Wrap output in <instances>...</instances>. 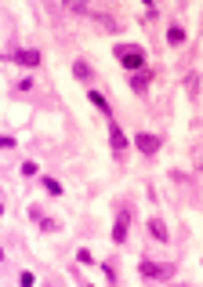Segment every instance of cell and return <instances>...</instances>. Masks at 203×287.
<instances>
[{
  "instance_id": "5b68a950",
  "label": "cell",
  "mask_w": 203,
  "mask_h": 287,
  "mask_svg": "<svg viewBox=\"0 0 203 287\" xmlns=\"http://www.w3.org/2000/svg\"><path fill=\"white\" fill-rule=\"evenodd\" d=\"M127 225H131V211L123 207L120 215H116V222H113V240H116V244H123V240H127Z\"/></svg>"
},
{
  "instance_id": "2e32d148",
  "label": "cell",
  "mask_w": 203,
  "mask_h": 287,
  "mask_svg": "<svg viewBox=\"0 0 203 287\" xmlns=\"http://www.w3.org/2000/svg\"><path fill=\"white\" fill-rule=\"evenodd\" d=\"M102 273H105V280H116V265L113 262H102Z\"/></svg>"
},
{
  "instance_id": "8fae6325",
  "label": "cell",
  "mask_w": 203,
  "mask_h": 287,
  "mask_svg": "<svg viewBox=\"0 0 203 287\" xmlns=\"http://www.w3.org/2000/svg\"><path fill=\"white\" fill-rule=\"evenodd\" d=\"M40 186H44V193H48V196H62V193H66V189H62V182H58V178H48V175L40 178Z\"/></svg>"
},
{
  "instance_id": "9c48e42d",
  "label": "cell",
  "mask_w": 203,
  "mask_h": 287,
  "mask_svg": "<svg viewBox=\"0 0 203 287\" xmlns=\"http://www.w3.org/2000/svg\"><path fill=\"white\" fill-rule=\"evenodd\" d=\"M109 142H113V149L120 153V149H127V134H123L116 124H109Z\"/></svg>"
},
{
  "instance_id": "d6986e66",
  "label": "cell",
  "mask_w": 203,
  "mask_h": 287,
  "mask_svg": "<svg viewBox=\"0 0 203 287\" xmlns=\"http://www.w3.org/2000/svg\"><path fill=\"white\" fill-rule=\"evenodd\" d=\"M199 175H203V160H199Z\"/></svg>"
},
{
  "instance_id": "7c38bea8",
  "label": "cell",
  "mask_w": 203,
  "mask_h": 287,
  "mask_svg": "<svg viewBox=\"0 0 203 287\" xmlns=\"http://www.w3.org/2000/svg\"><path fill=\"white\" fill-rule=\"evenodd\" d=\"M167 44H170V48H178V44H185V29H181L178 22L167 29Z\"/></svg>"
},
{
  "instance_id": "ba28073f",
  "label": "cell",
  "mask_w": 203,
  "mask_h": 287,
  "mask_svg": "<svg viewBox=\"0 0 203 287\" xmlns=\"http://www.w3.org/2000/svg\"><path fill=\"white\" fill-rule=\"evenodd\" d=\"M149 233H152V240H160V244H167V240H170L167 225H163L160 218H149Z\"/></svg>"
},
{
  "instance_id": "52a82bcc",
  "label": "cell",
  "mask_w": 203,
  "mask_h": 287,
  "mask_svg": "<svg viewBox=\"0 0 203 287\" xmlns=\"http://www.w3.org/2000/svg\"><path fill=\"white\" fill-rule=\"evenodd\" d=\"M73 77H76V80H84V84H91V77H95V69H91V66L84 62V58H76V62H73Z\"/></svg>"
},
{
  "instance_id": "4fadbf2b",
  "label": "cell",
  "mask_w": 203,
  "mask_h": 287,
  "mask_svg": "<svg viewBox=\"0 0 203 287\" xmlns=\"http://www.w3.org/2000/svg\"><path fill=\"white\" fill-rule=\"evenodd\" d=\"M22 175H26V178H37V175H40V168H37L33 160H26V164H22Z\"/></svg>"
},
{
  "instance_id": "ac0fdd59",
  "label": "cell",
  "mask_w": 203,
  "mask_h": 287,
  "mask_svg": "<svg viewBox=\"0 0 203 287\" xmlns=\"http://www.w3.org/2000/svg\"><path fill=\"white\" fill-rule=\"evenodd\" d=\"M19 283H22V287H33V283H37V276H33V273H22V276H19Z\"/></svg>"
},
{
  "instance_id": "30bf717a",
  "label": "cell",
  "mask_w": 203,
  "mask_h": 287,
  "mask_svg": "<svg viewBox=\"0 0 203 287\" xmlns=\"http://www.w3.org/2000/svg\"><path fill=\"white\" fill-rule=\"evenodd\" d=\"M87 98H91V102H95V105H98V109H102L105 116H113V105H109V98H105L102 91H95V87H91V91H87Z\"/></svg>"
},
{
  "instance_id": "7a4b0ae2",
  "label": "cell",
  "mask_w": 203,
  "mask_h": 287,
  "mask_svg": "<svg viewBox=\"0 0 203 287\" xmlns=\"http://www.w3.org/2000/svg\"><path fill=\"white\" fill-rule=\"evenodd\" d=\"M134 146L142 149L145 157H156V153H160V146H163V138H160V134H149V131H138L134 134Z\"/></svg>"
},
{
  "instance_id": "9a60e30c",
  "label": "cell",
  "mask_w": 203,
  "mask_h": 287,
  "mask_svg": "<svg viewBox=\"0 0 203 287\" xmlns=\"http://www.w3.org/2000/svg\"><path fill=\"white\" fill-rule=\"evenodd\" d=\"M76 262H80V265H91L95 258H91V251H87V247H80V251H76Z\"/></svg>"
},
{
  "instance_id": "277c9868",
  "label": "cell",
  "mask_w": 203,
  "mask_h": 287,
  "mask_svg": "<svg viewBox=\"0 0 203 287\" xmlns=\"http://www.w3.org/2000/svg\"><path fill=\"white\" fill-rule=\"evenodd\" d=\"M11 62H19L26 69H37L40 66V51L37 48H19V51H11Z\"/></svg>"
},
{
  "instance_id": "8992f818",
  "label": "cell",
  "mask_w": 203,
  "mask_h": 287,
  "mask_svg": "<svg viewBox=\"0 0 203 287\" xmlns=\"http://www.w3.org/2000/svg\"><path fill=\"white\" fill-rule=\"evenodd\" d=\"M127 84H131V91H134V95H142L145 87L152 84V73H149V69H142V73H131V77H127Z\"/></svg>"
},
{
  "instance_id": "5bb4252c",
  "label": "cell",
  "mask_w": 203,
  "mask_h": 287,
  "mask_svg": "<svg viewBox=\"0 0 203 287\" xmlns=\"http://www.w3.org/2000/svg\"><path fill=\"white\" fill-rule=\"evenodd\" d=\"M40 229L44 233H58V222L55 218H40Z\"/></svg>"
},
{
  "instance_id": "6da1fadb",
  "label": "cell",
  "mask_w": 203,
  "mask_h": 287,
  "mask_svg": "<svg viewBox=\"0 0 203 287\" xmlns=\"http://www.w3.org/2000/svg\"><path fill=\"white\" fill-rule=\"evenodd\" d=\"M116 58H120V66L127 73H142L145 69V48H138V44H116Z\"/></svg>"
},
{
  "instance_id": "3957f363",
  "label": "cell",
  "mask_w": 203,
  "mask_h": 287,
  "mask_svg": "<svg viewBox=\"0 0 203 287\" xmlns=\"http://www.w3.org/2000/svg\"><path fill=\"white\" fill-rule=\"evenodd\" d=\"M138 273L149 276V280H167V276H170V265H160V262H152V258H142V262H138Z\"/></svg>"
},
{
  "instance_id": "e0dca14e",
  "label": "cell",
  "mask_w": 203,
  "mask_h": 287,
  "mask_svg": "<svg viewBox=\"0 0 203 287\" xmlns=\"http://www.w3.org/2000/svg\"><path fill=\"white\" fill-rule=\"evenodd\" d=\"M185 87H189V91H196V87H199V77H196V73H189V77H185Z\"/></svg>"
}]
</instances>
